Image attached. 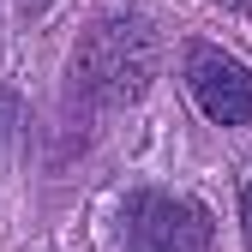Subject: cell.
Returning a JSON list of instances; mask_svg holds the SVG:
<instances>
[{
	"mask_svg": "<svg viewBox=\"0 0 252 252\" xmlns=\"http://www.w3.org/2000/svg\"><path fill=\"white\" fill-rule=\"evenodd\" d=\"M48 6H54V0H18V12H24V18H42Z\"/></svg>",
	"mask_w": 252,
	"mask_h": 252,
	"instance_id": "6",
	"label": "cell"
},
{
	"mask_svg": "<svg viewBox=\"0 0 252 252\" xmlns=\"http://www.w3.org/2000/svg\"><path fill=\"white\" fill-rule=\"evenodd\" d=\"M12 132H18V96H12V90H0V150L12 144Z\"/></svg>",
	"mask_w": 252,
	"mask_h": 252,
	"instance_id": "4",
	"label": "cell"
},
{
	"mask_svg": "<svg viewBox=\"0 0 252 252\" xmlns=\"http://www.w3.org/2000/svg\"><path fill=\"white\" fill-rule=\"evenodd\" d=\"M150 72H156V36H150V24L138 12L96 18L84 30V42L72 48V90H84L102 108L138 102Z\"/></svg>",
	"mask_w": 252,
	"mask_h": 252,
	"instance_id": "1",
	"label": "cell"
},
{
	"mask_svg": "<svg viewBox=\"0 0 252 252\" xmlns=\"http://www.w3.org/2000/svg\"><path fill=\"white\" fill-rule=\"evenodd\" d=\"M120 252H210V210L186 192H132L120 210Z\"/></svg>",
	"mask_w": 252,
	"mask_h": 252,
	"instance_id": "2",
	"label": "cell"
},
{
	"mask_svg": "<svg viewBox=\"0 0 252 252\" xmlns=\"http://www.w3.org/2000/svg\"><path fill=\"white\" fill-rule=\"evenodd\" d=\"M240 228H246V246H252V180H246V192H240Z\"/></svg>",
	"mask_w": 252,
	"mask_h": 252,
	"instance_id": "5",
	"label": "cell"
},
{
	"mask_svg": "<svg viewBox=\"0 0 252 252\" xmlns=\"http://www.w3.org/2000/svg\"><path fill=\"white\" fill-rule=\"evenodd\" d=\"M186 90H192V102L216 126H252V72L234 54L210 48V42H192L186 48Z\"/></svg>",
	"mask_w": 252,
	"mask_h": 252,
	"instance_id": "3",
	"label": "cell"
}]
</instances>
